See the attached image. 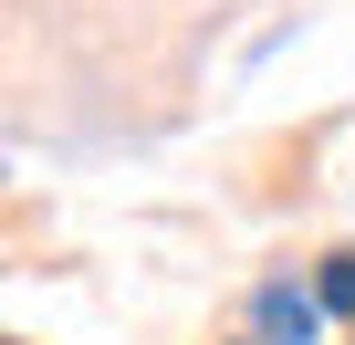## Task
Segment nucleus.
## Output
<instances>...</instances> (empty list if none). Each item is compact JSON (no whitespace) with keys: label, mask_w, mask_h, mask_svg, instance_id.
<instances>
[{"label":"nucleus","mask_w":355,"mask_h":345,"mask_svg":"<svg viewBox=\"0 0 355 345\" xmlns=\"http://www.w3.org/2000/svg\"><path fill=\"white\" fill-rule=\"evenodd\" d=\"M251 335H261V345H313V303H303L293 283H261V293H251Z\"/></svg>","instance_id":"nucleus-1"},{"label":"nucleus","mask_w":355,"mask_h":345,"mask_svg":"<svg viewBox=\"0 0 355 345\" xmlns=\"http://www.w3.org/2000/svg\"><path fill=\"white\" fill-rule=\"evenodd\" d=\"M313 293H324V314H355V251H334V262H324V283H313Z\"/></svg>","instance_id":"nucleus-2"}]
</instances>
